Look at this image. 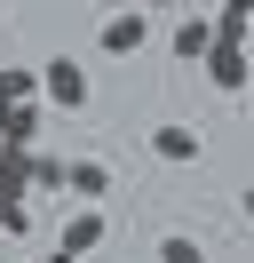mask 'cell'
<instances>
[{"label": "cell", "instance_id": "1", "mask_svg": "<svg viewBox=\"0 0 254 263\" xmlns=\"http://www.w3.org/2000/svg\"><path fill=\"white\" fill-rule=\"evenodd\" d=\"M199 64H206V80H215L222 96H238V88L254 80V48H246V40H215V48H206Z\"/></svg>", "mask_w": 254, "mask_h": 263}, {"label": "cell", "instance_id": "2", "mask_svg": "<svg viewBox=\"0 0 254 263\" xmlns=\"http://www.w3.org/2000/svg\"><path fill=\"white\" fill-rule=\"evenodd\" d=\"M40 96L56 104V112H79V104H88V72H79L72 56H48L40 64Z\"/></svg>", "mask_w": 254, "mask_h": 263}, {"label": "cell", "instance_id": "3", "mask_svg": "<svg viewBox=\"0 0 254 263\" xmlns=\"http://www.w3.org/2000/svg\"><path fill=\"white\" fill-rule=\"evenodd\" d=\"M143 40H151V8H119V16H103L95 48H103V56H135Z\"/></svg>", "mask_w": 254, "mask_h": 263}, {"label": "cell", "instance_id": "4", "mask_svg": "<svg viewBox=\"0 0 254 263\" xmlns=\"http://www.w3.org/2000/svg\"><path fill=\"white\" fill-rule=\"evenodd\" d=\"M103 208H95V199H79L72 215H64V247H72V255H95V247H103Z\"/></svg>", "mask_w": 254, "mask_h": 263}, {"label": "cell", "instance_id": "5", "mask_svg": "<svg viewBox=\"0 0 254 263\" xmlns=\"http://www.w3.org/2000/svg\"><path fill=\"white\" fill-rule=\"evenodd\" d=\"M167 48H175V64H199V56L215 48V16H175Z\"/></svg>", "mask_w": 254, "mask_h": 263}, {"label": "cell", "instance_id": "6", "mask_svg": "<svg viewBox=\"0 0 254 263\" xmlns=\"http://www.w3.org/2000/svg\"><path fill=\"white\" fill-rule=\"evenodd\" d=\"M0 144H8V152L40 144V104H0Z\"/></svg>", "mask_w": 254, "mask_h": 263}, {"label": "cell", "instance_id": "7", "mask_svg": "<svg viewBox=\"0 0 254 263\" xmlns=\"http://www.w3.org/2000/svg\"><path fill=\"white\" fill-rule=\"evenodd\" d=\"M64 192L72 199H103L111 192V167L103 160H64Z\"/></svg>", "mask_w": 254, "mask_h": 263}, {"label": "cell", "instance_id": "8", "mask_svg": "<svg viewBox=\"0 0 254 263\" xmlns=\"http://www.w3.org/2000/svg\"><path fill=\"white\" fill-rule=\"evenodd\" d=\"M151 152L167 167H190V160H199V128H151Z\"/></svg>", "mask_w": 254, "mask_h": 263}, {"label": "cell", "instance_id": "9", "mask_svg": "<svg viewBox=\"0 0 254 263\" xmlns=\"http://www.w3.org/2000/svg\"><path fill=\"white\" fill-rule=\"evenodd\" d=\"M0 104H40V64H0Z\"/></svg>", "mask_w": 254, "mask_h": 263}, {"label": "cell", "instance_id": "10", "mask_svg": "<svg viewBox=\"0 0 254 263\" xmlns=\"http://www.w3.org/2000/svg\"><path fill=\"white\" fill-rule=\"evenodd\" d=\"M32 231V208H24V192H8L0 183V239H24Z\"/></svg>", "mask_w": 254, "mask_h": 263}, {"label": "cell", "instance_id": "11", "mask_svg": "<svg viewBox=\"0 0 254 263\" xmlns=\"http://www.w3.org/2000/svg\"><path fill=\"white\" fill-rule=\"evenodd\" d=\"M24 167H32V192H64V160L56 152H24Z\"/></svg>", "mask_w": 254, "mask_h": 263}, {"label": "cell", "instance_id": "12", "mask_svg": "<svg viewBox=\"0 0 254 263\" xmlns=\"http://www.w3.org/2000/svg\"><path fill=\"white\" fill-rule=\"evenodd\" d=\"M159 263H206V255H199V239H183V231H167V239H159Z\"/></svg>", "mask_w": 254, "mask_h": 263}, {"label": "cell", "instance_id": "13", "mask_svg": "<svg viewBox=\"0 0 254 263\" xmlns=\"http://www.w3.org/2000/svg\"><path fill=\"white\" fill-rule=\"evenodd\" d=\"M238 215H246V223H254V183H246V192H238Z\"/></svg>", "mask_w": 254, "mask_h": 263}, {"label": "cell", "instance_id": "14", "mask_svg": "<svg viewBox=\"0 0 254 263\" xmlns=\"http://www.w3.org/2000/svg\"><path fill=\"white\" fill-rule=\"evenodd\" d=\"M48 263H79V255H72V247H56V255H48Z\"/></svg>", "mask_w": 254, "mask_h": 263}, {"label": "cell", "instance_id": "15", "mask_svg": "<svg viewBox=\"0 0 254 263\" xmlns=\"http://www.w3.org/2000/svg\"><path fill=\"white\" fill-rule=\"evenodd\" d=\"M135 8H167V0H135Z\"/></svg>", "mask_w": 254, "mask_h": 263}]
</instances>
